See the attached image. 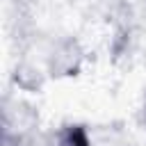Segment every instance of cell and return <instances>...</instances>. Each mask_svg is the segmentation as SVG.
Listing matches in <instances>:
<instances>
[{
	"label": "cell",
	"mask_w": 146,
	"mask_h": 146,
	"mask_svg": "<svg viewBox=\"0 0 146 146\" xmlns=\"http://www.w3.org/2000/svg\"><path fill=\"white\" fill-rule=\"evenodd\" d=\"M141 125L146 130V96H144V105H141Z\"/></svg>",
	"instance_id": "7a4b0ae2"
},
{
	"label": "cell",
	"mask_w": 146,
	"mask_h": 146,
	"mask_svg": "<svg viewBox=\"0 0 146 146\" xmlns=\"http://www.w3.org/2000/svg\"><path fill=\"white\" fill-rule=\"evenodd\" d=\"M46 146H89V137L82 125H62L50 135Z\"/></svg>",
	"instance_id": "6da1fadb"
}]
</instances>
